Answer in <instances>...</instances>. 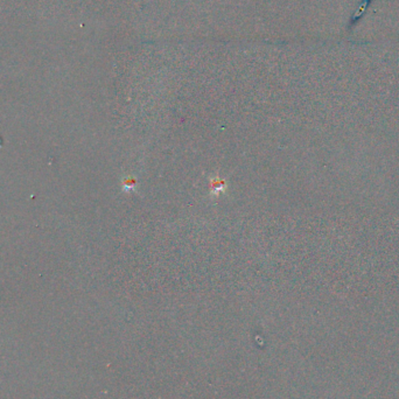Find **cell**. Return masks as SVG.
<instances>
[{
  "label": "cell",
  "instance_id": "6da1fadb",
  "mask_svg": "<svg viewBox=\"0 0 399 399\" xmlns=\"http://www.w3.org/2000/svg\"><path fill=\"white\" fill-rule=\"evenodd\" d=\"M369 4H370V0H363V1L361 2L360 7L357 8V11L355 12V14L353 15V22L354 23H355L359 19H361V16L363 15V13L367 11V7L369 6Z\"/></svg>",
  "mask_w": 399,
  "mask_h": 399
}]
</instances>
